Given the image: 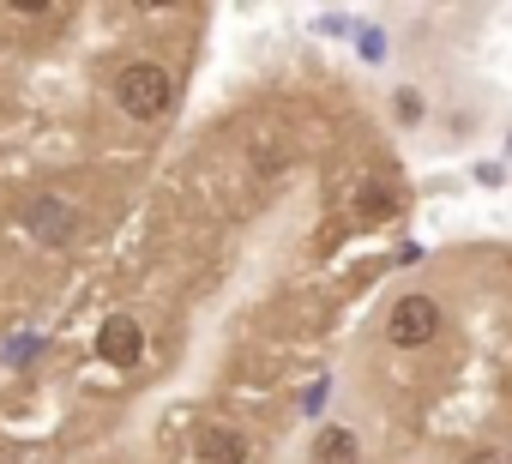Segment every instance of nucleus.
Masks as SVG:
<instances>
[{
    "label": "nucleus",
    "instance_id": "f257e3e1",
    "mask_svg": "<svg viewBox=\"0 0 512 464\" xmlns=\"http://www.w3.org/2000/svg\"><path fill=\"white\" fill-rule=\"evenodd\" d=\"M115 103L127 121H163L175 103V73L163 61H127L115 73Z\"/></svg>",
    "mask_w": 512,
    "mask_h": 464
},
{
    "label": "nucleus",
    "instance_id": "f03ea898",
    "mask_svg": "<svg viewBox=\"0 0 512 464\" xmlns=\"http://www.w3.org/2000/svg\"><path fill=\"white\" fill-rule=\"evenodd\" d=\"M434 332H440V302H434V296L410 290V296L392 302V314H386V338H392L398 350H422Z\"/></svg>",
    "mask_w": 512,
    "mask_h": 464
},
{
    "label": "nucleus",
    "instance_id": "7ed1b4c3",
    "mask_svg": "<svg viewBox=\"0 0 512 464\" xmlns=\"http://www.w3.org/2000/svg\"><path fill=\"white\" fill-rule=\"evenodd\" d=\"M25 229L43 242V248H67L79 236V211L61 199V193H31L25 199Z\"/></svg>",
    "mask_w": 512,
    "mask_h": 464
},
{
    "label": "nucleus",
    "instance_id": "20e7f679",
    "mask_svg": "<svg viewBox=\"0 0 512 464\" xmlns=\"http://www.w3.org/2000/svg\"><path fill=\"white\" fill-rule=\"evenodd\" d=\"M97 356H103L109 368H133V362L145 356V332H139V320H133V314H109L103 332H97Z\"/></svg>",
    "mask_w": 512,
    "mask_h": 464
},
{
    "label": "nucleus",
    "instance_id": "39448f33",
    "mask_svg": "<svg viewBox=\"0 0 512 464\" xmlns=\"http://www.w3.org/2000/svg\"><path fill=\"white\" fill-rule=\"evenodd\" d=\"M314 464H362V440H356V428H344V422H326L320 434H314V452H308Z\"/></svg>",
    "mask_w": 512,
    "mask_h": 464
},
{
    "label": "nucleus",
    "instance_id": "423d86ee",
    "mask_svg": "<svg viewBox=\"0 0 512 464\" xmlns=\"http://www.w3.org/2000/svg\"><path fill=\"white\" fill-rule=\"evenodd\" d=\"M241 458H247L241 428H205L199 434V464H241Z\"/></svg>",
    "mask_w": 512,
    "mask_h": 464
},
{
    "label": "nucleus",
    "instance_id": "0eeeda50",
    "mask_svg": "<svg viewBox=\"0 0 512 464\" xmlns=\"http://www.w3.org/2000/svg\"><path fill=\"white\" fill-rule=\"evenodd\" d=\"M398 211V193L386 187V181H362V193H356V217L362 223H380V217H392Z\"/></svg>",
    "mask_w": 512,
    "mask_h": 464
},
{
    "label": "nucleus",
    "instance_id": "6e6552de",
    "mask_svg": "<svg viewBox=\"0 0 512 464\" xmlns=\"http://www.w3.org/2000/svg\"><path fill=\"white\" fill-rule=\"evenodd\" d=\"M422 109H428L422 91H398V97H392V115H398V121H422Z\"/></svg>",
    "mask_w": 512,
    "mask_h": 464
},
{
    "label": "nucleus",
    "instance_id": "1a4fd4ad",
    "mask_svg": "<svg viewBox=\"0 0 512 464\" xmlns=\"http://www.w3.org/2000/svg\"><path fill=\"white\" fill-rule=\"evenodd\" d=\"M464 464H512V452H500V446H482V452H470Z\"/></svg>",
    "mask_w": 512,
    "mask_h": 464
},
{
    "label": "nucleus",
    "instance_id": "9d476101",
    "mask_svg": "<svg viewBox=\"0 0 512 464\" xmlns=\"http://www.w3.org/2000/svg\"><path fill=\"white\" fill-rule=\"evenodd\" d=\"M362 55L380 61V55H386V37H380V31H362Z\"/></svg>",
    "mask_w": 512,
    "mask_h": 464
}]
</instances>
